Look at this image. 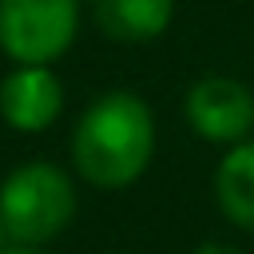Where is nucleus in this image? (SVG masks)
I'll return each instance as SVG.
<instances>
[{
    "instance_id": "obj_1",
    "label": "nucleus",
    "mask_w": 254,
    "mask_h": 254,
    "mask_svg": "<svg viewBox=\"0 0 254 254\" xmlns=\"http://www.w3.org/2000/svg\"><path fill=\"white\" fill-rule=\"evenodd\" d=\"M155 155V115L135 91L95 95L71 127V167L87 187L123 190L143 179Z\"/></svg>"
},
{
    "instance_id": "obj_2",
    "label": "nucleus",
    "mask_w": 254,
    "mask_h": 254,
    "mask_svg": "<svg viewBox=\"0 0 254 254\" xmlns=\"http://www.w3.org/2000/svg\"><path fill=\"white\" fill-rule=\"evenodd\" d=\"M75 206V179L48 159L20 163L0 183V222L4 238L16 246H44L60 238L71 226Z\"/></svg>"
},
{
    "instance_id": "obj_3",
    "label": "nucleus",
    "mask_w": 254,
    "mask_h": 254,
    "mask_svg": "<svg viewBox=\"0 0 254 254\" xmlns=\"http://www.w3.org/2000/svg\"><path fill=\"white\" fill-rule=\"evenodd\" d=\"M79 36V0H0V52L12 64H56Z\"/></svg>"
},
{
    "instance_id": "obj_4",
    "label": "nucleus",
    "mask_w": 254,
    "mask_h": 254,
    "mask_svg": "<svg viewBox=\"0 0 254 254\" xmlns=\"http://www.w3.org/2000/svg\"><path fill=\"white\" fill-rule=\"evenodd\" d=\"M183 115L198 139L230 147L254 131V91L234 75H202L187 87Z\"/></svg>"
},
{
    "instance_id": "obj_5",
    "label": "nucleus",
    "mask_w": 254,
    "mask_h": 254,
    "mask_svg": "<svg viewBox=\"0 0 254 254\" xmlns=\"http://www.w3.org/2000/svg\"><path fill=\"white\" fill-rule=\"evenodd\" d=\"M64 111V83L52 64H12L0 79V119L20 135L48 131Z\"/></svg>"
},
{
    "instance_id": "obj_6",
    "label": "nucleus",
    "mask_w": 254,
    "mask_h": 254,
    "mask_svg": "<svg viewBox=\"0 0 254 254\" xmlns=\"http://www.w3.org/2000/svg\"><path fill=\"white\" fill-rule=\"evenodd\" d=\"M95 28L115 44H151L175 20V0H91Z\"/></svg>"
},
{
    "instance_id": "obj_7",
    "label": "nucleus",
    "mask_w": 254,
    "mask_h": 254,
    "mask_svg": "<svg viewBox=\"0 0 254 254\" xmlns=\"http://www.w3.org/2000/svg\"><path fill=\"white\" fill-rule=\"evenodd\" d=\"M214 198L226 222L254 234V135L226 147L214 167Z\"/></svg>"
},
{
    "instance_id": "obj_8",
    "label": "nucleus",
    "mask_w": 254,
    "mask_h": 254,
    "mask_svg": "<svg viewBox=\"0 0 254 254\" xmlns=\"http://www.w3.org/2000/svg\"><path fill=\"white\" fill-rule=\"evenodd\" d=\"M194 254H242L238 246H230V242H202Z\"/></svg>"
},
{
    "instance_id": "obj_9",
    "label": "nucleus",
    "mask_w": 254,
    "mask_h": 254,
    "mask_svg": "<svg viewBox=\"0 0 254 254\" xmlns=\"http://www.w3.org/2000/svg\"><path fill=\"white\" fill-rule=\"evenodd\" d=\"M0 254H40V246H0Z\"/></svg>"
},
{
    "instance_id": "obj_10",
    "label": "nucleus",
    "mask_w": 254,
    "mask_h": 254,
    "mask_svg": "<svg viewBox=\"0 0 254 254\" xmlns=\"http://www.w3.org/2000/svg\"><path fill=\"white\" fill-rule=\"evenodd\" d=\"M4 242H8V238H4V222H0V246H4Z\"/></svg>"
}]
</instances>
